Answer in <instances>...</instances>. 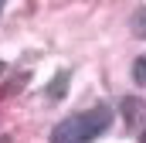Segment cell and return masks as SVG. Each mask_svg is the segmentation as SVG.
Segmentation results:
<instances>
[{"label": "cell", "mask_w": 146, "mask_h": 143, "mask_svg": "<svg viewBox=\"0 0 146 143\" xmlns=\"http://www.w3.org/2000/svg\"><path fill=\"white\" fill-rule=\"evenodd\" d=\"M112 126V109L109 106H92L85 112H75L68 119H61L51 130V143H92Z\"/></svg>", "instance_id": "cell-1"}, {"label": "cell", "mask_w": 146, "mask_h": 143, "mask_svg": "<svg viewBox=\"0 0 146 143\" xmlns=\"http://www.w3.org/2000/svg\"><path fill=\"white\" fill-rule=\"evenodd\" d=\"M0 10H3V3H0Z\"/></svg>", "instance_id": "cell-6"}, {"label": "cell", "mask_w": 146, "mask_h": 143, "mask_svg": "<svg viewBox=\"0 0 146 143\" xmlns=\"http://www.w3.org/2000/svg\"><path fill=\"white\" fill-rule=\"evenodd\" d=\"M143 102H139V99H126V102H122V112H126V119H129V123H139V119H143Z\"/></svg>", "instance_id": "cell-3"}, {"label": "cell", "mask_w": 146, "mask_h": 143, "mask_svg": "<svg viewBox=\"0 0 146 143\" xmlns=\"http://www.w3.org/2000/svg\"><path fill=\"white\" fill-rule=\"evenodd\" d=\"M133 34L136 37H146V7H139L133 14Z\"/></svg>", "instance_id": "cell-5"}, {"label": "cell", "mask_w": 146, "mask_h": 143, "mask_svg": "<svg viewBox=\"0 0 146 143\" xmlns=\"http://www.w3.org/2000/svg\"><path fill=\"white\" fill-rule=\"evenodd\" d=\"M133 82H136V85H146V51L133 61Z\"/></svg>", "instance_id": "cell-4"}, {"label": "cell", "mask_w": 146, "mask_h": 143, "mask_svg": "<svg viewBox=\"0 0 146 143\" xmlns=\"http://www.w3.org/2000/svg\"><path fill=\"white\" fill-rule=\"evenodd\" d=\"M65 89H68V72L61 68L54 75V82H51V89H48V99H61L65 96Z\"/></svg>", "instance_id": "cell-2"}]
</instances>
